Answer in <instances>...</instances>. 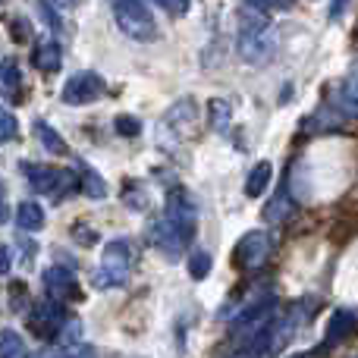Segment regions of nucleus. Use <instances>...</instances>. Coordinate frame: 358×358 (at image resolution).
I'll use <instances>...</instances> for the list:
<instances>
[{"label":"nucleus","instance_id":"1","mask_svg":"<svg viewBox=\"0 0 358 358\" xmlns=\"http://www.w3.org/2000/svg\"><path fill=\"white\" fill-rule=\"evenodd\" d=\"M277 31H273L271 19L264 13H255V10H245L239 13V57L255 66L261 63L273 60L277 54Z\"/></svg>","mask_w":358,"mask_h":358},{"label":"nucleus","instance_id":"2","mask_svg":"<svg viewBox=\"0 0 358 358\" xmlns=\"http://www.w3.org/2000/svg\"><path fill=\"white\" fill-rule=\"evenodd\" d=\"M148 239L155 242V248L167 261H179L185 252H189L192 239H195V220L164 210V214L148 227Z\"/></svg>","mask_w":358,"mask_h":358},{"label":"nucleus","instance_id":"3","mask_svg":"<svg viewBox=\"0 0 358 358\" xmlns=\"http://www.w3.org/2000/svg\"><path fill=\"white\" fill-rule=\"evenodd\" d=\"M132 264H136V242L132 239H110L104 245L101 264L92 277L94 289H117V286L129 283Z\"/></svg>","mask_w":358,"mask_h":358},{"label":"nucleus","instance_id":"4","mask_svg":"<svg viewBox=\"0 0 358 358\" xmlns=\"http://www.w3.org/2000/svg\"><path fill=\"white\" fill-rule=\"evenodd\" d=\"M22 176L29 179V185L41 195L54 198V201H63L66 195L79 192V182H76V170H63V167H44V164H29L22 161Z\"/></svg>","mask_w":358,"mask_h":358},{"label":"nucleus","instance_id":"5","mask_svg":"<svg viewBox=\"0 0 358 358\" xmlns=\"http://www.w3.org/2000/svg\"><path fill=\"white\" fill-rule=\"evenodd\" d=\"M110 10H113L120 31L129 35L132 41H151L157 35L155 16H151V10L142 0H110Z\"/></svg>","mask_w":358,"mask_h":358},{"label":"nucleus","instance_id":"6","mask_svg":"<svg viewBox=\"0 0 358 358\" xmlns=\"http://www.w3.org/2000/svg\"><path fill=\"white\" fill-rule=\"evenodd\" d=\"M273 248H277L273 233H267V229H248V233L236 242L233 261H236V267H239V271L255 273V271H261V267L271 261Z\"/></svg>","mask_w":358,"mask_h":358},{"label":"nucleus","instance_id":"7","mask_svg":"<svg viewBox=\"0 0 358 358\" xmlns=\"http://www.w3.org/2000/svg\"><path fill=\"white\" fill-rule=\"evenodd\" d=\"M107 94V82L101 79V73L94 69H82V73L69 76L66 85L60 92V101L69 107H85V104H94Z\"/></svg>","mask_w":358,"mask_h":358},{"label":"nucleus","instance_id":"8","mask_svg":"<svg viewBox=\"0 0 358 358\" xmlns=\"http://www.w3.org/2000/svg\"><path fill=\"white\" fill-rule=\"evenodd\" d=\"M195 117H198L195 101H189V98L176 101V104L170 107L167 113H164L161 126H157V138L164 142V138L170 136V145H176V142H182V138H189L192 129H195Z\"/></svg>","mask_w":358,"mask_h":358},{"label":"nucleus","instance_id":"9","mask_svg":"<svg viewBox=\"0 0 358 358\" xmlns=\"http://www.w3.org/2000/svg\"><path fill=\"white\" fill-rule=\"evenodd\" d=\"M66 321H69L66 308H63V305H57V302H50V299L38 302L35 308L29 311L31 334H35L38 340H48V343H54L57 336H60V330H63V324H66Z\"/></svg>","mask_w":358,"mask_h":358},{"label":"nucleus","instance_id":"10","mask_svg":"<svg viewBox=\"0 0 358 358\" xmlns=\"http://www.w3.org/2000/svg\"><path fill=\"white\" fill-rule=\"evenodd\" d=\"M41 280H44V292H48L50 302L66 305V302H79V299H82V286H79V280H76L73 267L54 264V267H48V271H44Z\"/></svg>","mask_w":358,"mask_h":358},{"label":"nucleus","instance_id":"11","mask_svg":"<svg viewBox=\"0 0 358 358\" xmlns=\"http://www.w3.org/2000/svg\"><path fill=\"white\" fill-rule=\"evenodd\" d=\"M355 330H358V308H336L334 317L327 321V330H324V352L346 343Z\"/></svg>","mask_w":358,"mask_h":358},{"label":"nucleus","instance_id":"12","mask_svg":"<svg viewBox=\"0 0 358 358\" xmlns=\"http://www.w3.org/2000/svg\"><path fill=\"white\" fill-rule=\"evenodd\" d=\"M327 104L334 113H340L343 120H358V73L346 76L340 82L336 92L327 94Z\"/></svg>","mask_w":358,"mask_h":358},{"label":"nucleus","instance_id":"13","mask_svg":"<svg viewBox=\"0 0 358 358\" xmlns=\"http://www.w3.org/2000/svg\"><path fill=\"white\" fill-rule=\"evenodd\" d=\"M299 214V201L292 198V192L286 189H277L271 198H267V204H264V210H261V217H264L267 223H286V220H292V217Z\"/></svg>","mask_w":358,"mask_h":358},{"label":"nucleus","instance_id":"14","mask_svg":"<svg viewBox=\"0 0 358 358\" xmlns=\"http://www.w3.org/2000/svg\"><path fill=\"white\" fill-rule=\"evenodd\" d=\"M31 63H35L41 73H57L63 63V48L54 38H41L35 41V50H31Z\"/></svg>","mask_w":358,"mask_h":358},{"label":"nucleus","instance_id":"15","mask_svg":"<svg viewBox=\"0 0 358 358\" xmlns=\"http://www.w3.org/2000/svg\"><path fill=\"white\" fill-rule=\"evenodd\" d=\"M76 182H79V192H82V195L94 198V201L107 198V182H104V176H101L94 167H88V164H79V170H76Z\"/></svg>","mask_w":358,"mask_h":358},{"label":"nucleus","instance_id":"16","mask_svg":"<svg viewBox=\"0 0 358 358\" xmlns=\"http://www.w3.org/2000/svg\"><path fill=\"white\" fill-rule=\"evenodd\" d=\"M271 179H273V164L271 161H258L245 176V195L248 198H261L267 192V185H271Z\"/></svg>","mask_w":358,"mask_h":358},{"label":"nucleus","instance_id":"17","mask_svg":"<svg viewBox=\"0 0 358 358\" xmlns=\"http://www.w3.org/2000/svg\"><path fill=\"white\" fill-rule=\"evenodd\" d=\"M31 129H35L38 142H41V148L48 151V155L63 157V155L69 151V148H66V142H63V136H60V132H57L50 123H44V120H35V126H31Z\"/></svg>","mask_w":358,"mask_h":358},{"label":"nucleus","instance_id":"18","mask_svg":"<svg viewBox=\"0 0 358 358\" xmlns=\"http://www.w3.org/2000/svg\"><path fill=\"white\" fill-rule=\"evenodd\" d=\"M16 227L22 233H38L44 227V208L38 201H22L16 208Z\"/></svg>","mask_w":358,"mask_h":358},{"label":"nucleus","instance_id":"19","mask_svg":"<svg viewBox=\"0 0 358 358\" xmlns=\"http://www.w3.org/2000/svg\"><path fill=\"white\" fill-rule=\"evenodd\" d=\"M120 198H123L126 208H129V210H138V214L148 208V189H145L138 179H126V185H123V192H120Z\"/></svg>","mask_w":358,"mask_h":358},{"label":"nucleus","instance_id":"20","mask_svg":"<svg viewBox=\"0 0 358 358\" xmlns=\"http://www.w3.org/2000/svg\"><path fill=\"white\" fill-rule=\"evenodd\" d=\"M208 120H210V126H214L217 132H227L229 123H233V107H229V101L227 98L210 101L208 104Z\"/></svg>","mask_w":358,"mask_h":358},{"label":"nucleus","instance_id":"21","mask_svg":"<svg viewBox=\"0 0 358 358\" xmlns=\"http://www.w3.org/2000/svg\"><path fill=\"white\" fill-rule=\"evenodd\" d=\"M0 85L10 94H16L19 88H22V69H19L16 57H3V60H0Z\"/></svg>","mask_w":358,"mask_h":358},{"label":"nucleus","instance_id":"22","mask_svg":"<svg viewBox=\"0 0 358 358\" xmlns=\"http://www.w3.org/2000/svg\"><path fill=\"white\" fill-rule=\"evenodd\" d=\"M0 358H29V346L16 330H3L0 334Z\"/></svg>","mask_w":358,"mask_h":358},{"label":"nucleus","instance_id":"23","mask_svg":"<svg viewBox=\"0 0 358 358\" xmlns=\"http://www.w3.org/2000/svg\"><path fill=\"white\" fill-rule=\"evenodd\" d=\"M210 252H204V248H192V255H189V277L192 280H204L210 273Z\"/></svg>","mask_w":358,"mask_h":358},{"label":"nucleus","instance_id":"24","mask_svg":"<svg viewBox=\"0 0 358 358\" xmlns=\"http://www.w3.org/2000/svg\"><path fill=\"white\" fill-rule=\"evenodd\" d=\"M16 136H19V120H16V113H13L10 107L0 104V145L13 142Z\"/></svg>","mask_w":358,"mask_h":358},{"label":"nucleus","instance_id":"25","mask_svg":"<svg viewBox=\"0 0 358 358\" xmlns=\"http://www.w3.org/2000/svg\"><path fill=\"white\" fill-rule=\"evenodd\" d=\"M113 129H117V136H123V138H136V136H142V120L123 113V117L113 120Z\"/></svg>","mask_w":358,"mask_h":358},{"label":"nucleus","instance_id":"26","mask_svg":"<svg viewBox=\"0 0 358 358\" xmlns=\"http://www.w3.org/2000/svg\"><path fill=\"white\" fill-rule=\"evenodd\" d=\"M248 3V10H255V13H277V10H289L292 6V0H245Z\"/></svg>","mask_w":358,"mask_h":358},{"label":"nucleus","instance_id":"27","mask_svg":"<svg viewBox=\"0 0 358 358\" xmlns=\"http://www.w3.org/2000/svg\"><path fill=\"white\" fill-rule=\"evenodd\" d=\"M35 6H38V13H41V19L50 25V29H54V31H60V29H63L60 16H57V10L48 3V0H35Z\"/></svg>","mask_w":358,"mask_h":358},{"label":"nucleus","instance_id":"28","mask_svg":"<svg viewBox=\"0 0 358 358\" xmlns=\"http://www.w3.org/2000/svg\"><path fill=\"white\" fill-rule=\"evenodd\" d=\"M73 239L79 242V245H94V242H98V229H92L88 223H76V227H73Z\"/></svg>","mask_w":358,"mask_h":358},{"label":"nucleus","instance_id":"29","mask_svg":"<svg viewBox=\"0 0 358 358\" xmlns=\"http://www.w3.org/2000/svg\"><path fill=\"white\" fill-rule=\"evenodd\" d=\"M161 10H167L170 16H185L192 10V0H155Z\"/></svg>","mask_w":358,"mask_h":358},{"label":"nucleus","instance_id":"30","mask_svg":"<svg viewBox=\"0 0 358 358\" xmlns=\"http://www.w3.org/2000/svg\"><path fill=\"white\" fill-rule=\"evenodd\" d=\"M10 31H13V38H16V41H29V38H31V25L25 22L22 16H13L10 19Z\"/></svg>","mask_w":358,"mask_h":358},{"label":"nucleus","instance_id":"31","mask_svg":"<svg viewBox=\"0 0 358 358\" xmlns=\"http://www.w3.org/2000/svg\"><path fill=\"white\" fill-rule=\"evenodd\" d=\"M10 220V201H6V182L0 179V223Z\"/></svg>","mask_w":358,"mask_h":358},{"label":"nucleus","instance_id":"32","mask_svg":"<svg viewBox=\"0 0 358 358\" xmlns=\"http://www.w3.org/2000/svg\"><path fill=\"white\" fill-rule=\"evenodd\" d=\"M13 267V252L6 245H0V277H6Z\"/></svg>","mask_w":358,"mask_h":358},{"label":"nucleus","instance_id":"33","mask_svg":"<svg viewBox=\"0 0 358 358\" xmlns=\"http://www.w3.org/2000/svg\"><path fill=\"white\" fill-rule=\"evenodd\" d=\"M229 358H264V355H261L258 346H239Z\"/></svg>","mask_w":358,"mask_h":358},{"label":"nucleus","instance_id":"34","mask_svg":"<svg viewBox=\"0 0 358 358\" xmlns=\"http://www.w3.org/2000/svg\"><path fill=\"white\" fill-rule=\"evenodd\" d=\"M346 6H349V0H334V3H330V19H340Z\"/></svg>","mask_w":358,"mask_h":358},{"label":"nucleus","instance_id":"35","mask_svg":"<svg viewBox=\"0 0 358 358\" xmlns=\"http://www.w3.org/2000/svg\"><path fill=\"white\" fill-rule=\"evenodd\" d=\"M50 6H54V10H73L76 3H79V0H48Z\"/></svg>","mask_w":358,"mask_h":358},{"label":"nucleus","instance_id":"36","mask_svg":"<svg viewBox=\"0 0 358 358\" xmlns=\"http://www.w3.org/2000/svg\"><path fill=\"white\" fill-rule=\"evenodd\" d=\"M292 358H317L315 352H299V355H292Z\"/></svg>","mask_w":358,"mask_h":358},{"label":"nucleus","instance_id":"37","mask_svg":"<svg viewBox=\"0 0 358 358\" xmlns=\"http://www.w3.org/2000/svg\"><path fill=\"white\" fill-rule=\"evenodd\" d=\"M355 358H358V355H355Z\"/></svg>","mask_w":358,"mask_h":358}]
</instances>
